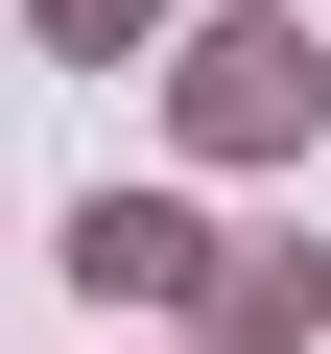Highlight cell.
<instances>
[{
  "label": "cell",
  "instance_id": "6da1fadb",
  "mask_svg": "<svg viewBox=\"0 0 331 354\" xmlns=\"http://www.w3.org/2000/svg\"><path fill=\"white\" fill-rule=\"evenodd\" d=\"M190 118H213V142H284V118H307V48H284V24L190 48Z\"/></svg>",
  "mask_w": 331,
  "mask_h": 354
},
{
  "label": "cell",
  "instance_id": "7a4b0ae2",
  "mask_svg": "<svg viewBox=\"0 0 331 354\" xmlns=\"http://www.w3.org/2000/svg\"><path fill=\"white\" fill-rule=\"evenodd\" d=\"M71 283L142 307V283H190V213H71Z\"/></svg>",
  "mask_w": 331,
  "mask_h": 354
}]
</instances>
